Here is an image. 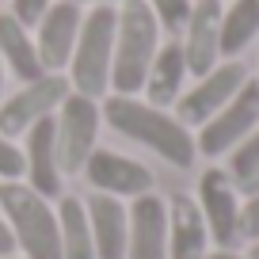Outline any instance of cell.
Here are the masks:
<instances>
[{
  "label": "cell",
  "mask_w": 259,
  "mask_h": 259,
  "mask_svg": "<svg viewBox=\"0 0 259 259\" xmlns=\"http://www.w3.org/2000/svg\"><path fill=\"white\" fill-rule=\"evenodd\" d=\"M229 179H233V187L244 191V194L259 191V126L233 149V156H229Z\"/></svg>",
  "instance_id": "obj_21"
},
{
  "label": "cell",
  "mask_w": 259,
  "mask_h": 259,
  "mask_svg": "<svg viewBox=\"0 0 259 259\" xmlns=\"http://www.w3.org/2000/svg\"><path fill=\"white\" fill-rule=\"evenodd\" d=\"M54 126H57V160H61V171L73 176V171L84 168V160L96 149L99 126H103V107L92 96L69 92L65 103L54 114Z\"/></svg>",
  "instance_id": "obj_5"
},
{
  "label": "cell",
  "mask_w": 259,
  "mask_h": 259,
  "mask_svg": "<svg viewBox=\"0 0 259 259\" xmlns=\"http://www.w3.org/2000/svg\"><path fill=\"white\" fill-rule=\"evenodd\" d=\"M57 229H61V259H96L88 210H84L80 198L65 194L57 202Z\"/></svg>",
  "instance_id": "obj_19"
},
{
  "label": "cell",
  "mask_w": 259,
  "mask_h": 259,
  "mask_svg": "<svg viewBox=\"0 0 259 259\" xmlns=\"http://www.w3.org/2000/svg\"><path fill=\"white\" fill-rule=\"evenodd\" d=\"M183 80H187V57H183V42L171 38L164 42L160 50H156L153 65H149V76H145V103L160 107V111H168V107H176V99L183 96Z\"/></svg>",
  "instance_id": "obj_17"
},
{
  "label": "cell",
  "mask_w": 259,
  "mask_h": 259,
  "mask_svg": "<svg viewBox=\"0 0 259 259\" xmlns=\"http://www.w3.org/2000/svg\"><path fill=\"white\" fill-rule=\"evenodd\" d=\"M80 23H84L80 4H69V0L50 4L46 16L34 23V50H38V61L46 73H65L76 46V34H80Z\"/></svg>",
  "instance_id": "obj_11"
},
{
  "label": "cell",
  "mask_w": 259,
  "mask_h": 259,
  "mask_svg": "<svg viewBox=\"0 0 259 259\" xmlns=\"http://www.w3.org/2000/svg\"><path fill=\"white\" fill-rule=\"evenodd\" d=\"M0 61L8 65L23 84L46 76V69L38 61V50H34V34L12 12H0Z\"/></svg>",
  "instance_id": "obj_18"
},
{
  "label": "cell",
  "mask_w": 259,
  "mask_h": 259,
  "mask_svg": "<svg viewBox=\"0 0 259 259\" xmlns=\"http://www.w3.org/2000/svg\"><path fill=\"white\" fill-rule=\"evenodd\" d=\"M206 259H244V255H236V251H221V248H218L213 255H206Z\"/></svg>",
  "instance_id": "obj_28"
},
{
  "label": "cell",
  "mask_w": 259,
  "mask_h": 259,
  "mask_svg": "<svg viewBox=\"0 0 259 259\" xmlns=\"http://www.w3.org/2000/svg\"><path fill=\"white\" fill-rule=\"evenodd\" d=\"M126 259H168V202L156 191L130 202Z\"/></svg>",
  "instance_id": "obj_13"
},
{
  "label": "cell",
  "mask_w": 259,
  "mask_h": 259,
  "mask_svg": "<svg viewBox=\"0 0 259 259\" xmlns=\"http://www.w3.org/2000/svg\"><path fill=\"white\" fill-rule=\"evenodd\" d=\"M50 4H54V0H12V16H16L27 31H34V23L46 16Z\"/></svg>",
  "instance_id": "obj_24"
},
{
  "label": "cell",
  "mask_w": 259,
  "mask_h": 259,
  "mask_svg": "<svg viewBox=\"0 0 259 259\" xmlns=\"http://www.w3.org/2000/svg\"><path fill=\"white\" fill-rule=\"evenodd\" d=\"M103 122L114 134L153 149L171 168H191L194 156H198V145H194L191 130H187L176 114L160 111V107L145 103V99H138V96H107L103 99Z\"/></svg>",
  "instance_id": "obj_1"
},
{
  "label": "cell",
  "mask_w": 259,
  "mask_h": 259,
  "mask_svg": "<svg viewBox=\"0 0 259 259\" xmlns=\"http://www.w3.org/2000/svg\"><path fill=\"white\" fill-rule=\"evenodd\" d=\"M198 210L210 229V240L221 251H233L240 236V191L233 187L225 168H206L198 179Z\"/></svg>",
  "instance_id": "obj_8"
},
{
  "label": "cell",
  "mask_w": 259,
  "mask_h": 259,
  "mask_svg": "<svg viewBox=\"0 0 259 259\" xmlns=\"http://www.w3.org/2000/svg\"><path fill=\"white\" fill-rule=\"evenodd\" d=\"M244 80H248V69H244L236 57L218 61L206 76H198V84H194L187 96L176 99V118L183 122L187 130H191V126H206V122H210L213 114L240 92Z\"/></svg>",
  "instance_id": "obj_9"
},
{
  "label": "cell",
  "mask_w": 259,
  "mask_h": 259,
  "mask_svg": "<svg viewBox=\"0 0 259 259\" xmlns=\"http://www.w3.org/2000/svg\"><path fill=\"white\" fill-rule=\"evenodd\" d=\"M84 179H88L92 191L111 194V198H141V194L153 191V171L145 164L130 160V156L114 153V149H92V156L84 160Z\"/></svg>",
  "instance_id": "obj_10"
},
{
  "label": "cell",
  "mask_w": 259,
  "mask_h": 259,
  "mask_svg": "<svg viewBox=\"0 0 259 259\" xmlns=\"http://www.w3.org/2000/svg\"><path fill=\"white\" fill-rule=\"evenodd\" d=\"M19 176H23V149L12 145V138L0 134V183H12Z\"/></svg>",
  "instance_id": "obj_23"
},
{
  "label": "cell",
  "mask_w": 259,
  "mask_h": 259,
  "mask_svg": "<svg viewBox=\"0 0 259 259\" xmlns=\"http://www.w3.org/2000/svg\"><path fill=\"white\" fill-rule=\"evenodd\" d=\"M210 229L194 198L176 194L168 202V259H206L210 255Z\"/></svg>",
  "instance_id": "obj_16"
},
{
  "label": "cell",
  "mask_w": 259,
  "mask_h": 259,
  "mask_svg": "<svg viewBox=\"0 0 259 259\" xmlns=\"http://www.w3.org/2000/svg\"><path fill=\"white\" fill-rule=\"evenodd\" d=\"M92 225V244H96V259H126V236H130V213L122 198L92 191L84 202Z\"/></svg>",
  "instance_id": "obj_15"
},
{
  "label": "cell",
  "mask_w": 259,
  "mask_h": 259,
  "mask_svg": "<svg viewBox=\"0 0 259 259\" xmlns=\"http://www.w3.org/2000/svg\"><path fill=\"white\" fill-rule=\"evenodd\" d=\"M0 259H12V255H0Z\"/></svg>",
  "instance_id": "obj_31"
},
{
  "label": "cell",
  "mask_w": 259,
  "mask_h": 259,
  "mask_svg": "<svg viewBox=\"0 0 259 259\" xmlns=\"http://www.w3.org/2000/svg\"><path fill=\"white\" fill-rule=\"evenodd\" d=\"M27 145H23V176L27 187L42 198H61V160H57V126H54V114L42 122H34L31 130L23 134Z\"/></svg>",
  "instance_id": "obj_12"
},
{
  "label": "cell",
  "mask_w": 259,
  "mask_h": 259,
  "mask_svg": "<svg viewBox=\"0 0 259 259\" xmlns=\"http://www.w3.org/2000/svg\"><path fill=\"white\" fill-rule=\"evenodd\" d=\"M156 16L145 0H126L118 8V27H114V61H111V92L114 96H138L145 88L149 65L156 57Z\"/></svg>",
  "instance_id": "obj_2"
},
{
  "label": "cell",
  "mask_w": 259,
  "mask_h": 259,
  "mask_svg": "<svg viewBox=\"0 0 259 259\" xmlns=\"http://www.w3.org/2000/svg\"><path fill=\"white\" fill-rule=\"evenodd\" d=\"M145 4L168 34H183L187 19H191V8H194V0H145Z\"/></svg>",
  "instance_id": "obj_22"
},
{
  "label": "cell",
  "mask_w": 259,
  "mask_h": 259,
  "mask_svg": "<svg viewBox=\"0 0 259 259\" xmlns=\"http://www.w3.org/2000/svg\"><path fill=\"white\" fill-rule=\"evenodd\" d=\"M255 126H259V80L248 76V80L240 84V92H236L206 126H198L194 145H198L202 156H225V153H233Z\"/></svg>",
  "instance_id": "obj_6"
},
{
  "label": "cell",
  "mask_w": 259,
  "mask_h": 259,
  "mask_svg": "<svg viewBox=\"0 0 259 259\" xmlns=\"http://www.w3.org/2000/svg\"><path fill=\"white\" fill-rule=\"evenodd\" d=\"M69 92H73V84H69L65 73H46V76H38V80L23 84L16 96H8L0 103V134H4V138L27 134L34 122L57 114V107L65 103Z\"/></svg>",
  "instance_id": "obj_7"
},
{
  "label": "cell",
  "mask_w": 259,
  "mask_h": 259,
  "mask_svg": "<svg viewBox=\"0 0 259 259\" xmlns=\"http://www.w3.org/2000/svg\"><path fill=\"white\" fill-rule=\"evenodd\" d=\"M248 259H259V240H251V251H248Z\"/></svg>",
  "instance_id": "obj_30"
},
{
  "label": "cell",
  "mask_w": 259,
  "mask_h": 259,
  "mask_svg": "<svg viewBox=\"0 0 259 259\" xmlns=\"http://www.w3.org/2000/svg\"><path fill=\"white\" fill-rule=\"evenodd\" d=\"M16 251V240H12V229H8V221L0 218V255H12Z\"/></svg>",
  "instance_id": "obj_26"
},
{
  "label": "cell",
  "mask_w": 259,
  "mask_h": 259,
  "mask_svg": "<svg viewBox=\"0 0 259 259\" xmlns=\"http://www.w3.org/2000/svg\"><path fill=\"white\" fill-rule=\"evenodd\" d=\"M259 34V0H233L221 12V57H236Z\"/></svg>",
  "instance_id": "obj_20"
},
{
  "label": "cell",
  "mask_w": 259,
  "mask_h": 259,
  "mask_svg": "<svg viewBox=\"0 0 259 259\" xmlns=\"http://www.w3.org/2000/svg\"><path fill=\"white\" fill-rule=\"evenodd\" d=\"M221 0H194L191 19L183 27V57L187 73L206 76L213 65L221 61Z\"/></svg>",
  "instance_id": "obj_14"
},
{
  "label": "cell",
  "mask_w": 259,
  "mask_h": 259,
  "mask_svg": "<svg viewBox=\"0 0 259 259\" xmlns=\"http://www.w3.org/2000/svg\"><path fill=\"white\" fill-rule=\"evenodd\" d=\"M69 4H92L96 8V4H126V0H69Z\"/></svg>",
  "instance_id": "obj_27"
},
{
  "label": "cell",
  "mask_w": 259,
  "mask_h": 259,
  "mask_svg": "<svg viewBox=\"0 0 259 259\" xmlns=\"http://www.w3.org/2000/svg\"><path fill=\"white\" fill-rule=\"evenodd\" d=\"M0 210H4L16 248L27 259H61V229H57V210L50 206V198L12 179V183H0Z\"/></svg>",
  "instance_id": "obj_3"
},
{
  "label": "cell",
  "mask_w": 259,
  "mask_h": 259,
  "mask_svg": "<svg viewBox=\"0 0 259 259\" xmlns=\"http://www.w3.org/2000/svg\"><path fill=\"white\" fill-rule=\"evenodd\" d=\"M240 236L244 240H259V191L248 194V202L240 206Z\"/></svg>",
  "instance_id": "obj_25"
},
{
  "label": "cell",
  "mask_w": 259,
  "mask_h": 259,
  "mask_svg": "<svg viewBox=\"0 0 259 259\" xmlns=\"http://www.w3.org/2000/svg\"><path fill=\"white\" fill-rule=\"evenodd\" d=\"M114 27H118V12L111 4H96L84 16L80 34H76L73 57H69V84L80 96H107L111 88V61H114Z\"/></svg>",
  "instance_id": "obj_4"
},
{
  "label": "cell",
  "mask_w": 259,
  "mask_h": 259,
  "mask_svg": "<svg viewBox=\"0 0 259 259\" xmlns=\"http://www.w3.org/2000/svg\"><path fill=\"white\" fill-rule=\"evenodd\" d=\"M0 103H4V61H0Z\"/></svg>",
  "instance_id": "obj_29"
}]
</instances>
